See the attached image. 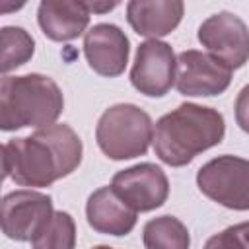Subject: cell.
<instances>
[{
  "label": "cell",
  "mask_w": 249,
  "mask_h": 249,
  "mask_svg": "<svg viewBox=\"0 0 249 249\" xmlns=\"http://www.w3.org/2000/svg\"><path fill=\"white\" fill-rule=\"evenodd\" d=\"M62 109L64 97L53 78L37 72L0 78V130L54 124Z\"/></svg>",
  "instance_id": "3"
},
{
  "label": "cell",
  "mask_w": 249,
  "mask_h": 249,
  "mask_svg": "<svg viewBox=\"0 0 249 249\" xmlns=\"http://www.w3.org/2000/svg\"><path fill=\"white\" fill-rule=\"evenodd\" d=\"M51 214L53 200L39 191L19 189L0 198V230L14 241H31Z\"/></svg>",
  "instance_id": "8"
},
{
  "label": "cell",
  "mask_w": 249,
  "mask_h": 249,
  "mask_svg": "<svg viewBox=\"0 0 249 249\" xmlns=\"http://www.w3.org/2000/svg\"><path fill=\"white\" fill-rule=\"evenodd\" d=\"M130 84L148 97L165 95L175 84V53L171 45L158 39L140 43L130 68Z\"/></svg>",
  "instance_id": "10"
},
{
  "label": "cell",
  "mask_w": 249,
  "mask_h": 249,
  "mask_svg": "<svg viewBox=\"0 0 249 249\" xmlns=\"http://www.w3.org/2000/svg\"><path fill=\"white\" fill-rule=\"evenodd\" d=\"M204 249H247V222L226 228L214 233L204 243Z\"/></svg>",
  "instance_id": "18"
},
{
  "label": "cell",
  "mask_w": 249,
  "mask_h": 249,
  "mask_svg": "<svg viewBox=\"0 0 249 249\" xmlns=\"http://www.w3.org/2000/svg\"><path fill=\"white\" fill-rule=\"evenodd\" d=\"M130 43L115 23H95L84 35V54L93 72L105 78L121 76L126 68Z\"/></svg>",
  "instance_id": "11"
},
{
  "label": "cell",
  "mask_w": 249,
  "mask_h": 249,
  "mask_svg": "<svg viewBox=\"0 0 249 249\" xmlns=\"http://www.w3.org/2000/svg\"><path fill=\"white\" fill-rule=\"evenodd\" d=\"M154 136V124L146 111L132 103H117L103 111L95 126L99 150L111 160L144 156Z\"/></svg>",
  "instance_id": "4"
},
{
  "label": "cell",
  "mask_w": 249,
  "mask_h": 249,
  "mask_svg": "<svg viewBox=\"0 0 249 249\" xmlns=\"http://www.w3.org/2000/svg\"><path fill=\"white\" fill-rule=\"evenodd\" d=\"M76 224L64 210H53L49 220L39 228L31 239V249H74Z\"/></svg>",
  "instance_id": "17"
},
{
  "label": "cell",
  "mask_w": 249,
  "mask_h": 249,
  "mask_svg": "<svg viewBox=\"0 0 249 249\" xmlns=\"http://www.w3.org/2000/svg\"><path fill=\"white\" fill-rule=\"evenodd\" d=\"M89 12L78 0H45L39 4L37 21L51 41H72L89 25Z\"/></svg>",
  "instance_id": "14"
},
{
  "label": "cell",
  "mask_w": 249,
  "mask_h": 249,
  "mask_svg": "<svg viewBox=\"0 0 249 249\" xmlns=\"http://www.w3.org/2000/svg\"><path fill=\"white\" fill-rule=\"evenodd\" d=\"M25 2H0V14H8V12H16L19 8H23Z\"/></svg>",
  "instance_id": "20"
},
{
  "label": "cell",
  "mask_w": 249,
  "mask_h": 249,
  "mask_svg": "<svg viewBox=\"0 0 249 249\" xmlns=\"http://www.w3.org/2000/svg\"><path fill=\"white\" fill-rule=\"evenodd\" d=\"M136 216L138 212L126 206L109 185L93 191L86 204L88 224L107 235H128L136 226Z\"/></svg>",
  "instance_id": "12"
},
{
  "label": "cell",
  "mask_w": 249,
  "mask_h": 249,
  "mask_svg": "<svg viewBox=\"0 0 249 249\" xmlns=\"http://www.w3.org/2000/svg\"><path fill=\"white\" fill-rule=\"evenodd\" d=\"M117 196L134 212H150L160 208L169 195V181L161 167L144 161L121 169L109 185Z\"/></svg>",
  "instance_id": "7"
},
{
  "label": "cell",
  "mask_w": 249,
  "mask_h": 249,
  "mask_svg": "<svg viewBox=\"0 0 249 249\" xmlns=\"http://www.w3.org/2000/svg\"><path fill=\"white\" fill-rule=\"evenodd\" d=\"M198 191L210 200L231 208H249V161L237 156H218L196 173Z\"/></svg>",
  "instance_id": "5"
},
{
  "label": "cell",
  "mask_w": 249,
  "mask_h": 249,
  "mask_svg": "<svg viewBox=\"0 0 249 249\" xmlns=\"http://www.w3.org/2000/svg\"><path fill=\"white\" fill-rule=\"evenodd\" d=\"M93 249H113V247H109V245H97V247H93Z\"/></svg>",
  "instance_id": "21"
},
{
  "label": "cell",
  "mask_w": 249,
  "mask_h": 249,
  "mask_svg": "<svg viewBox=\"0 0 249 249\" xmlns=\"http://www.w3.org/2000/svg\"><path fill=\"white\" fill-rule=\"evenodd\" d=\"M224 134L226 123L220 111L196 103H181L158 119L152 142L156 156L163 163L181 167L220 144Z\"/></svg>",
  "instance_id": "2"
},
{
  "label": "cell",
  "mask_w": 249,
  "mask_h": 249,
  "mask_svg": "<svg viewBox=\"0 0 249 249\" xmlns=\"http://www.w3.org/2000/svg\"><path fill=\"white\" fill-rule=\"evenodd\" d=\"M185 4L181 0H130L126 19L130 27L150 39L169 35L181 21Z\"/></svg>",
  "instance_id": "13"
},
{
  "label": "cell",
  "mask_w": 249,
  "mask_h": 249,
  "mask_svg": "<svg viewBox=\"0 0 249 249\" xmlns=\"http://www.w3.org/2000/svg\"><path fill=\"white\" fill-rule=\"evenodd\" d=\"M10 177L21 187H49L82 163V140L68 124H49L6 144Z\"/></svg>",
  "instance_id": "1"
},
{
  "label": "cell",
  "mask_w": 249,
  "mask_h": 249,
  "mask_svg": "<svg viewBox=\"0 0 249 249\" xmlns=\"http://www.w3.org/2000/svg\"><path fill=\"white\" fill-rule=\"evenodd\" d=\"M144 249H189L191 235L187 226L175 216H158L144 224Z\"/></svg>",
  "instance_id": "15"
},
{
  "label": "cell",
  "mask_w": 249,
  "mask_h": 249,
  "mask_svg": "<svg viewBox=\"0 0 249 249\" xmlns=\"http://www.w3.org/2000/svg\"><path fill=\"white\" fill-rule=\"evenodd\" d=\"M86 4V8H88V12L91 14H103V12H109V10H113L115 6H117V2H84Z\"/></svg>",
  "instance_id": "19"
},
{
  "label": "cell",
  "mask_w": 249,
  "mask_h": 249,
  "mask_svg": "<svg viewBox=\"0 0 249 249\" xmlns=\"http://www.w3.org/2000/svg\"><path fill=\"white\" fill-rule=\"evenodd\" d=\"M196 37L208 54L226 62L231 70L241 68L247 62V25L239 16L218 12L200 23Z\"/></svg>",
  "instance_id": "9"
},
{
  "label": "cell",
  "mask_w": 249,
  "mask_h": 249,
  "mask_svg": "<svg viewBox=\"0 0 249 249\" xmlns=\"http://www.w3.org/2000/svg\"><path fill=\"white\" fill-rule=\"evenodd\" d=\"M35 41L23 27H0V74H8L31 60Z\"/></svg>",
  "instance_id": "16"
},
{
  "label": "cell",
  "mask_w": 249,
  "mask_h": 249,
  "mask_svg": "<svg viewBox=\"0 0 249 249\" xmlns=\"http://www.w3.org/2000/svg\"><path fill=\"white\" fill-rule=\"evenodd\" d=\"M231 68L220 58L202 51H183L175 56V88L181 95H220L231 82Z\"/></svg>",
  "instance_id": "6"
}]
</instances>
